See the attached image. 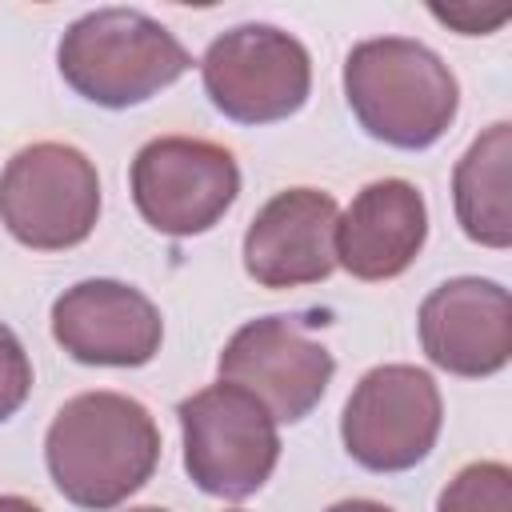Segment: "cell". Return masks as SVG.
I'll list each match as a JSON object with an SVG mask.
<instances>
[{"instance_id": "6da1fadb", "label": "cell", "mask_w": 512, "mask_h": 512, "mask_svg": "<svg viewBox=\"0 0 512 512\" xmlns=\"http://www.w3.org/2000/svg\"><path fill=\"white\" fill-rule=\"evenodd\" d=\"M44 460L64 500L88 512H108L156 472L160 432L140 400L120 392H80L48 424Z\"/></svg>"}, {"instance_id": "7a4b0ae2", "label": "cell", "mask_w": 512, "mask_h": 512, "mask_svg": "<svg viewBox=\"0 0 512 512\" xmlns=\"http://www.w3.org/2000/svg\"><path fill=\"white\" fill-rule=\"evenodd\" d=\"M344 100L372 140L420 152L452 128L460 88L428 44L408 36H376L348 52Z\"/></svg>"}, {"instance_id": "3957f363", "label": "cell", "mask_w": 512, "mask_h": 512, "mask_svg": "<svg viewBox=\"0 0 512 512\" xmlns=\"http://www.w3.org/2000/svg\"><path fill=\"white\" fill-rule=\"evenodd\" d=\"M56 64L76 96L100 108H132L176 84L192 56L160 20L136 8H96L68 24Z\"/></svg>"}, {"instance_id": "277c9868", "label": "cell", "mask_w": 512, "mask_h": 512, "mask_svg": "<svg viewBox=\"0 0 512 512\" xmlns=\"http://www.w3.org/2000/svg\"><path fill=\"white\" fill-rule=\"evenodd\" d=\"M184 432V472L220 500H244L264 488L280 460V436L268 408L236 384H208L176 404Z\"/></svg>"}, {"instance_id": "5b68a950", "label": "cell", "mask_w": 512, "mask_h": 512, "mask_svg": "<svg viewBox=\"0 0 512 512\" xmlns=\"http://www.w3.org/2000/svg\"><path fill=\"white\" fill-rule=\"evenodd\" d=\"M100 216V176L92 160L56 140L20 148L0 172V220L36 252L76 248Z\"/></svg>"}, {"instance_id": "8992f818", "label": "cell", "mask_w": 512, "mask_h": 512, "mask_svg": "<svg viewBox=\"0 0 512 512\" xmlns=\"http://www.w3.org/2000/svg\"><path fill=\"white\" fill-rule=\"evenodd\" d=\"M200 76L216 112L236 124H272L304 108L312 60L296 36L272 24H240L208 44Z\"/></svg>"}, {"instance_id": "52a82bcc", "label": "cell", "mask_w": 512, "mask_h": 512, "mask_svg": "<svg viewBox=\"0 0 512 512\" xmlns=\"http://www.w3.org/2000/svg\"><path fill=\"white\" fill-rule=\"evenodd\" d=\"M444 404L436 380L416 364H380L352 388L340 436L348 456L368 472L416 468L440 436Z\"/></svg>"}, {"instance_id": "ba28073f", "label": "cell", "mask_w": 512, "mask_h": 512, "mask_svg": "<svg viewBox=\"0 0 512 512\" xmlns=\"http://www.w3.org/2000/svg\"><path fill=\"white\" fill-rule=\"evenodd\" d=\"M236 192V156L200 136H156L132 160L136 212L164 236L208 232L232 208Z\"/></svg>"}, {"instance_id": "9c48e42d", "label": "cell", "mask_w": 512, "mask_h": 512, "mask_svg": "<svg viewBox=\"0 0 512 512\" xmlns=\"http://www.w3.org/2000/svg\"><path fill=\"white\" fill-rule=\"evenodd\" d=\"M332 372V352L296 316L248 320L220 352V380L256 396L276 424L304 420L328 392Z\"/></svg>"}, {"instance_id": "30bf717a", "label": "cell", "mask_w": 512, "mask_h": 512, "mask_svg": "<svg viewBox=\"0 0 512 512\" xmlns=\"http://www.w3.org/2000/svg\"><path fill=\"white\" fill-rule=\"evenodd\" d=\"M52 336L80 364L140 368L160 352L164 320L132 284L80 280L52 304Z\"/></svg>"}, {"instance_id": "8fae6325", "label": "cell", "mask_w": 512, "mask_h": 512, "mask_svg": "<svg viewBox=\"0 0 512 512\" xmlns=\"http://www.w3.org/2000/svg\"><path fill=\"white\" fill-rule=\"evenodd\" d=\"M336 200L320 188L276 192L244 232V272L260 288L320 284L336 268Z\"/></svg>"}, {"instance_id": "7c38bea8", "label": "cell", "mask_w": 512, "mask_h": 512, "mask_svg": "<svg viewBox=\"0 0 512 512\" xmlns=\"http://www.w3.org/2000/svg\"><path fill=\"white\" fill-rule=\"evenodd\" d=\"M424 356L452 376H492L512 356L508 288L480 276H456L420 304Z\"/></svg>"}, {"instance_id": "4fadbf2b", "label": "cell", "mask_w": 512, "mask_h": 512, "mask_svg": "<svg viewBox=\"0 0 512 512\" xmlns=\"http://www.w3.org/2000/svg\"><path fill=\"white\" fill-rule=\"evenodd\" d=\"M428 208L416 184L388 176L364 184L336 220V264L356 280H392L424 248Z\"/></svg>"}, {"instance_id": "5bb4252c", "label": "cell", "mask_w": 512, "mask_h": 512, "mask_svg": "<svg viewBox=\"0 0 512 512\" xmlns=\"http://www.w3.org/2000/svg\"><path fill=\"white\" fill-rule=\"evenodd\" d=\"M508 160H512V124L496 120L488 132H480L468 144V152L456 160V172H452L456 220H460L464 236L484 248L512 244Z\"/></svg>"}, {"instance_id": "9a60e30c", "label": "cell", "mask_w": 512, "mask_h": 512, "mask_svg": "<svg viewBox=\"0 0 512 512\" xmlns=\"http://www.w3.org/2000/svg\"><path fill=\"white\" fill-rule=\"evenodd\" d=\"M436 512H512V472L500 460L460 468L436 500Z\"/></svg>"}, {"instance_id": "2e32d148", "label": "cell", "mask_w": 512, "mask_h": 512, "mask_svg": "<svg viewBox=\"0 0 512 512\" xmlns=\"http://www.w3.org/2000/svg\"><path fill=\"white\" fill-rule=\"evenodd\" d=\"M32 392V364L24 344L8 324H0V424L20 412V404Z\"/></svg>"}, {"instance_id": "e0dca14e", "label": "cell", "mask_w": 512, "mask_h": 512, "mask_svg": "<svg viewBox=\"0 0 512 512\" xmlns=\"http://www.w3.org/2000/svg\"><path fill=\"white\" fill-rule=\"evenodd\" d=\"M328 512H392V508L380 504V500H340V504H332Z\"/></svg>"}, {"instance_id": "ac0fdd59", "label": "cell", "mask_w": 512, "mask_h": 512, "mask_svg": "<svg viewBox=\"0 0 512 512\" xmlns=\"http://www.w3.org/2000/svg\"><path fill=\"white\" fill-rule=\"evenodd\" d=\"M0 512H40V508L24 496H0Z\"/></svg>"}, {"instance_id": "d6986e66", "label": "cell", "mask_w": 512, "mask_h": 512, "mask_svg": "<svg viewBox=\"0 0 512 512\" xmlns=\"http://www.w3.org/2000/svg\"><path fill=\"white\" fill-rule=\"evenodd\" d=\"M128 512H164V508H128Z\"/></svg>"}]
</instances>
